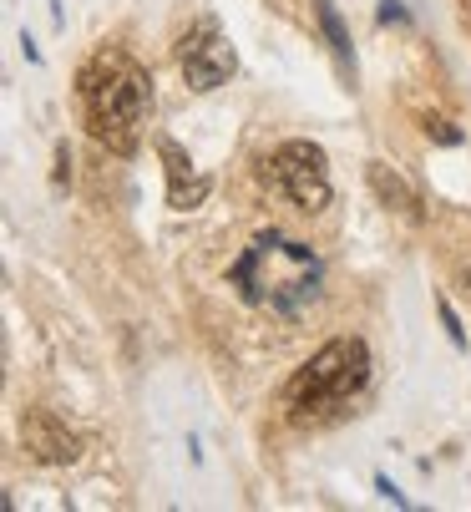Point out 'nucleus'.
<instances>
[{"label":"nucleus","instance_id":"5","mask_svg":"<svg viewBox=\"0 0 471 512\" xmlns=\"http://www.w3.org/2000/svg\"><path fill=\"white\" fill-rule=\"evenodd\" d=\"M178 61H183V77H188L193 92H213V87H223V82L233 77V66H239V56H233V46L218 36L213 21H203V26H193V31L183 36Z\"/></svg>","mask_w":471,"mask_h":512},{"label":"nucleus","instance_id":"3","mask_svg":"<svg viewBox=\"0 0 471 512\" xmlns=\"http://www.w3.org/2000/svg\"><path fill=\"white\" fill-rule=\"evenodd\" d=\"M365 381H370V345L355 335H340L299 365L294 381L284 386V401H289L294 421H320V416L340 411L345 401H355L365 391Z\"/></svg>","mask_w":471,"mask_h":512},{"label":"nucleus","instance_id":"9","mask_svg":"<svg viewBox=\"0 0 471 512\" xmlns=\"http://www.w3.org/2000/svg\"><path fill=\"white\" fill-rule=\"evenodd\" d=\"M314 16H320V31H325V41H330L340 71H345V77H355V46H350V31H345V21H340V11H335V0H314Z\"/></svg>","mask_w":471,"mask_h":512},{"label":"nucleus","instance_id":"8","mask_svg":"<svg viewBox=\"0 0 471 512\" xmlns=\"http://www.w3.org/2000/svg\"><path fill=\"white\" fill-rule=\"evenodd\" d=\"M365 178H370V188H375V198L385 203V208H396L401 218H411V224H421V198H416V188L396 173V168H385V163H370L365 168Z\"/></svg>","mask_w":471,"mask_h":512},{"label":"nucleus","instance_id":"12","mask_svg":"<svg viewBox=\"0 0 471 512\" xmlns=\"http://www.w3.org/2000/svg\"><path fill=\"white\" fill-rule=\"evenodd\" d=\"M380 21H385V26H390V21L401 26V21H411V16H406V6H401V0H380Z\"/></svg>","mask_w":471,"mask_h":512},{"label":"nucleus","instance_id":"2","mask_svg":"<svg viewBox=\"0 0 471 512\" xmlns=\"http://www.w3.org/2000/svg\"><path fill=\"white\" fill-rule=\"evenodd\" d=\"M320 279H325L320 254L299 239H284L279 229L259 234L228 264V284L239 289V300L259 310H279V315H299L304 305H314Z\"/></svg>","mask_w":471,"mask_h":512},{"label":"nucleus","instance_id":"10","mask_svg":"<svg viewBox=\"0 0 471 512\" xmlns=\"http://www.w3.org/2000/svg\"><path fill=\"white\" fill-rule=\"evenodd\" d=\"M436 315H441V325H446V335H451V345H466V330H461V320H456V310L441 300L436 305Z\"/></svg>","mask_w":471,"mask_h":512},{"label":"nucleus","instance_id":"1","mask_svg":"<svg viewBox=\"0 0 471 512\" xmlns=\"http://www.w3.org/2000/svg\"><path fill=\"white\" fill-rule=\"evenodd\" d=\"M76 102H82L87 132L102 148L132 158L142 142V122L152 112V77L127 51H97L76 71Z\"/></svg>","mask_w":471,"mask_h":512},{"label":"nucleus","instance_id":"7","mask_svg":"<svg viewBox=\"0 0 471 512\" xmlns=\"http://www.w3.org/2000/svg\"><path fill=\"white\" fill-rule=\"evenodd\" d=\"M157 153H163V163H168V208H178V213H193V208L208 198V178L193 168V158L178 148L173 137H163V142H157Z\"/></svg>","mask_w":471,"mask_h":512},{"label":"nucleus","instance_id":"6","mask_svg":"<svg viewBox=\"0 0 471 512\" xmlns=\"http://www.w3.org/2000/svg\"><path fill=\"white\" fill-rule=\"evenodd\" d=\"M21 447L31 452V462L41 467H71L82 457V442H76V431L56 416V411H26L21 416Z\"/></svg>","mask_w":471,"mask_h":512},{"label":"nucleus","instance_id":"13","mask_svg":"<svg viewBox=\"0 0 471 512\" xmlns=\"http://www.w3.org/2000/svg\"><path fill=\"white\" fill-rule=\"evenodd\" d=\"M375 487H380V492H385V497H390V502H401V507H406V497H401V487H396V482H390V477H380V482H375Z\"/></svg>","mask_w":471,"mask_h":512},{"label":"nucleus","instance_id":"11","mask_svg":"<svg viewBox=\"0 0 471 512\" xmlns=\"http://www.w3.org/2000/svg\"><path fill=\"white\" fill-rule=\"evenodd\" d=\"M426 132H431L436 142H446V148H456V142H461V132H456L451 122H426Z\"/></svg>","mask_w":471,"mask_h":512},{"label":"nucleus","instance_id":"4","mask_svg":"<svg viewBox=\"0 0 471 512\" xmlns=\"http://www.w3.org/2000/svg\"><path fill=\"white\" fill-rule=\"evenodd\" d=\"M264 173H269V178L289 193V203L304 208V213H320V208L330 203V163H325L320 142H304V137L279 142L274 158L264 163Z\"/></svg>","mask_w":471,"mask_h":512}]
</instances>
